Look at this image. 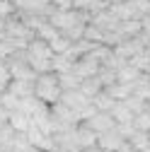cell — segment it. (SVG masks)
Segmentation results:
<instances>
[{"mask_svg": "<svg viewBox=\"0 0 150 152\" xmlns=\"http://www.w3.org/2000/svg\"><path fill=\"white\" fill-rule=\"evenodd\" d=\"M126 138L119 133V128L114 126V128H109V130H104V133H97V145L102 147V150H119V145L124 142Z\"/></svg>", "mask_w": 150, "mask_h": 152, "instance_id": "cell-7", "label": "cell"}, {"mask_svg": "<svg viewBox=\"0 0 150 152\" xmlns=\"http://www.w3.org/2000/svg\"><path fill=\"white\" fill-rule=\"evenodd\" d=\"M24 135H27V140L32 142V145H36L41 152H49L56 142H53V135H49V133H44L41 128H36L34 123H29V128L24 130Z\"/></svg>", "mask_w": 150, "mask_h": 152, "instance_id": "cell-5", "label": "cell"}, {"mask_svg": "<svg viewBox=\"0 0 150 152\" xmlns=\"http://www.w3.org/2000/svg\"><path fill=\"white\" fill-rule=\"evenodd\" d=\"M107 3H124V0H107Z\"/></svg>", "mask_w": 150, "mask_h": 152, "instance_id": "cell-25", "label": "cell"}, {"mask_svg": "<svg viewBox=\"0 0 150 152\" xmlns=\"http://www.w3.org/2000/svg\"><path fill=\"white\" fill-rule=\"evenodd\" d=\"M70 39H68V36H63V34H58V36H56V39H51L49 41V46H51V51L53 53H65L68 48H70Z\"/></svg>", "mask_w": 150, "mask_h": 152, "instance_id": "cell-21", "label": "cell"}, {"mask_svg": "<svg viewBox=\"0 0 150 152\" xmlns=\"http://www.w3.org/2000/svg\"><path fill=\"white\" fill-rule=\"evenodd\" d=\"M7 89L22 99V97L34 94V82H29V80H10V82H7Z\"/></svg>", "mask_w": 150, "mask_h": 152, "instance_id": "cell-14", "label": "cell"}, {"mask_svg": "<svg viewBox=\"0 0 150 152\" xmlns=\"http://www.w3.org/2000/svg\"><path fill=\"white\" fill-rule=\"evenodd\" d=\"M7 123H10V128H12V130H20V133H24V130L29 128L32 118L27 116V113H24L22 109H12V111L7 113Z\"/></svg>", "mask_w": 150, "mask_h": 152, "instance_id": "cell-11", "label": "cell"}, {"mask_svg": "<svg viewBox=\"0 0 150 152\" xmlns=\"http://www.w3.org/2000/svg\"><path fill=\"white\" fill-rule=\"evenodd\" d=\"M114 97H111V94L107 92V89H99L95 97H92V104H95V109L97 111H111V106H114Z\"/></svg>", "mask_w": 150, "mask_h": 152, "instance_id": "cell-16", "label": "cell"}, {"mask_svg": "<svg viewBox=\"0 0 150 152\" xmlns=\"http://www.w3.org/2000/svg\"><path fill=\"white\" fill-rule=\"evenodd\" d=\"M136 152H138V150H136Z\"/></svg>", "mask_w": 150, "mask_h": 152, "instance_id": "cell-26", "label": "cell"}, {"mask_svg": "<svg viewBox=\"0 0 150 152\" xmlns=\"http://www.w3.org/2000/svg\"><path fill=\"white\" fill-rule=\"evenodd\" d=\"M131 111H133V113H140V111H145L148 109V102H143L140 97H136V94H128V97L126 99H121Z\"/></svg>", "mask_w": 150, "mask_h": 152, "instance_id": "cell-22", "label": "cell"}, {"mask_svg": "<svg viewBox=\"0 0 150 152\" xmlns=\"http://www.w3.org/2000/svg\"><path fill=\"white\" fill-rule=\"evenodd\" d=\"M104 89H107V92H109V94H111V97H114L116 102L126 99L128 94H131V85H126V82H119V80H116V82H111V85H109V87H104Z\"/></svg>", "mask_w": 150, "mask_h": 152, "instance_id": "cell-19", "label": "cell"}, {"mask_svg": "<svg viewBox=\"0 0 150 152\" xmlns=\"http://www.w3.org/2000/svg\"><path fill=\"white\" fill-rule=\"evenodd\" d=\"M51 70L58 75V72H68L73 70V61L68 58L65 53H53V58H51Z\"/></svg>", "mask_w": 150, "mask_h": 152, "instance_id": "cell-17", "label": "cell"}, {"mask_svg": "<svg viewBox=\"0 0 150 152\" xmlns=\"http://www.w3.org/2000/svg\"><path fill=\"white\" fill-rule=\"evenodd\" d=\"M131 94L140 97L143 102H150V75L148 72H140L138 77L131 82Z\"/></svg>", "mask_w": 150, "mask_h": 152, "instance_id": "cell-10", "label": "cell"}, {"mask_svg": "<svg viewBox=\"0 0 150 152\" xmlns=\"http://www.w3.org/2000/svg\"><path fill=\"white\" fill-rule=\"evenodd\" d=\"M61 102H63L65 106H70L75 113H78V111H80V109H85L92 99L87 97V94H82L78 87H75V89H63V92H61Z\"/></svg>", "mask_w": 150, "mask_h": 152, "instance_id": "cell-6", "label": "cell"}, {"mask_svg": "<svg viewBox=\"0 0 150 152\" xmlns=\"http://www.w3.org/2000/svg\"><path fill=\"white\" fill-rule=\"evenodd\" d=\"M133 126H136L138 130H150V109L136 113V116H133Z\"/></svg>", "mask_w": 150, "mask_h": 152, "instance_id": "cell-24", "label": "cell"}, {"mask_svg": "<svg viewBox=\"0 0 150 152\" xmlns=\"http://www.w3.org/2000/svg\"><path fill=\"white\" fill-rule=\"evenodd\" d=\"M138 75H140V70L131 63V61H126L124 65L116 68V80H119V82H126V85H131V82L138 77Z\"/></svg>", "mask_w": 150, "mask_h": 152, "instance_id": "cell-12", "label": "cell"}, {"mask_svg": "<svg viewBox=\"0 0 150 152\" xmlns=\"http://www.w3.org/2000/svg\"><path fill=\"white\" fill-rule=\"evenodd\" d=\"M126 140L131 142V147H133V150H143V147L150 142V130H138V128H136Z\"/></svg>", "mask_w": 150, "mask_h": 152, "instance_id": "cell-18", "label": "cell"}, {"mask_svg": "<svg viewBox=\"0 0 150 152\" xmlns=\"http://www.w3.org/2000/svg\"><path fill=\"white\" fill-rule=\"evenodd\" d=\"M24 58H27V63L36 70V75H39V72H49V70H51L53 51H51L49 41L34 36V39H29L27 46H24Z\"/></svg>", "mask_w": 150, "mask_h": 152, "instance_id": "cell-1", "label": "cell"}, {"mask_svg": "<svg viewBox=\"0 0 150 152\" xmlns=\"http://www.w3.org/2000/svg\"><path fill=\"white\" fill-rule=\"evenodd\" d=\"M58 85H61V89H75V87L80 85V77H78L73 70H68V72H58Z\"/></svg>", "mask_w": 150, "mask_h": 152, "instance_id": "cell-20", "label": "cell"}, {"mask_svg": "<svg viewBox=\"0 0 150 152\" xmlns=\"http://www.w3.org/2000/svg\"><path fill=\"white\" fill-rule=\"evenodd\" d=\"M0 102H3V106H5L7 111H12V109H20V97H17V94H12L10 89H5L3 94H0Z\"/></svg>", "mask_w": 150, "mask_h": 152, "instance_id": "cell-23", "label": "cell"}, {"mask_svg": "<svg viewBox=\"0 0 150 152\" xmlns=\"http://www.w3.org/2000/svg\"><path fill=\"white\" fill-rule=\"evenodd\" d=\"M109 113H111V118H114L116 123H128V121H133V116H136L124 102H114V106H111Z\"/></svg>", "mask_w": 150, "mask_h": 152, "instance_id": "cell-13", "label": "cell"}, {"mask_svg": "<svg viewBox=\"0 0 150 152\" xmlns=\"http://www.w3.org/2000/svg\"><path fill=\"white\" fill-rule=\"evenodd\" d=\"M85 123H87L92 130H95V133H104V130H109V128H114V126H116V121L111 118V113H109V111H95Z\"/></svg>", "mask_w": 150, "mask_h": 152, "instance_id": "cell-8", "label": "cell"}, {"mask_svg": "<svg viewBox=\"0 0 150 152\" xmlns=\"http://www.w3.org/2000/svg\"><path fill=\"white\" fill-rule=\"evenodd\" d=\"M75 138H78V145H80V150L97 145V133L92 130V128H90L85 121H80L78 126H75Z\"/></svg>", "mask_w": 150, "mask_h": 152, "instance_id": "cell-9", "label": "cell"}, {"mask_svg": "<svg viewBox=\"0 0 150 152\" xmlns=\"http://www.w3.org/2000/svg\"><path fill=\"white\" fill-rule=\"evenodd\" d=\"M78 89H80L82 94H87V97L92 99V97H95L99 89H104V87H102V82H99V77H97V75H92V77H82V80H80Z\"/></svg>", "mask_w": 150, "mask_h": 152, "instance_id": "cell-15", "label": "cell"}, {"mask_svg": "<svg viewBox=\"0 0 150 152\" xmlns=\"http://www.w3.org/2000/svg\"><path fill=\"white\" fill-rule=\"evenodd\" d=\"M61 85H58V75H56L53 70L49 72H39L36 75V80H34V97L36 99H41L44 104H53V102H58L61 99Z\"/></svg>", "mask_w": 150, "mask_h": 152, "instance_id": "cell-2", "label": "cell"}, {"mask_svg": "<svg viewBox=\"0 0 150 152\" xmlns=\"http://www.w3.org/2000/svg\"><path fill=\"white\" fill-rule=\"evenodd\" d=\"M99 65H102V63H99L95 56L87 51V53L80 56V58H75V61H73V72L78 75L80 80H82V77H92V75H97Z\"/></svg>", "mask_w": 150, "mask_h": 152, "instance_id": "cell-4", "label": "cell"}, {"mask_svg": "<svg viewBox=\"0 0 150 152\" xmlns=\"http://www.w3.org/2000/svg\"><path fill=\"white\" fill-rule=\"evenodd\" d=\"M49 111H51V116H53V121H56V126H58V128H63V126H78V123H80L78 113H75L70 106H65L61 99L53 102Z\"/></svg>", "mask_w": 150, "mask_h": 152, "instance_id": "cell-3", "label": "cell"}]
</instances>
